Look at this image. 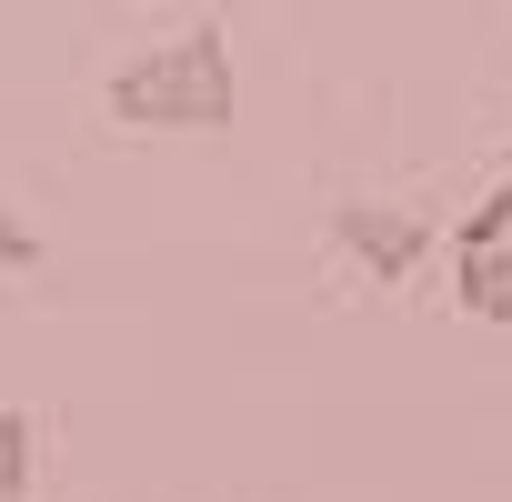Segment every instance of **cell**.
Here are the masks:
<instances>
[{
  "mask_svg": "<svg viewBox=\"0 0 512 502\" xmlns=\"http://www.w3.org/2000/svg\"><path fill=\"white\" fill-rule=\"evenodd\" d=\"M101 101H111L121 131H201V141L231 131V121H241V81H231V41H221V21L131 51V61L111 71Z\"/></svg>",
  "mask_w": 512,
  "mask_h": 502,
  "instance_id": "cell-1",
  "label": "cell"
},
{
  "mask_svg": "<svg viewBox=\"0 0 512 502\" xmlns=\"http://www.w3.org/2000/svg\"><path fill=\"white\" fill-rule=\"evenodd\" d=\"M502 241H512V181H492V191L452 221V251H502Z\"/></svg>",
  "mask_w": 512,
  "mask_h": 502,
  "instance_id": "cell-5",
  "label": "cell"
},
{
  "mask_svg": "<svg viewBox=\"0 0 512 502\" xmlns=\"http://www.w3.org/2000/svg\"><path fill=\"white\" fill-rule=\"evenodd\" d=\"M452 302L472 322H512V241L502 251H452Z\"/></svg>",
  "mask_w": 512,
  "mask_h": 502,
  "instance_id": "cell-3",
  "label": "cell"
},
{
  "mask_svg": "<svg viewBox=\"0 0 512 502\" xmlns=\"http://www.w3.org/2000/svg\"><path fill=\"white\" fill-rule=\"evenodd\" d=\"M0 272H41V231H31L11 201H0Z\"/></svg>",
  "mask_w": 512,
  "mask_h": 502,
  "instance_id": "cell-6",
  "label": "cell"
},
{
  "mask_svg": "<svg viewBox=\"0 0 512 502\" xmlns=\"http://www.w3.org/2000/svg\"><path fill=\"white\" fill-rule=\"evenodd\" d=\"M31 482H41V432L21 402H0V502H31Z\"/></svg>",
  "mask_w": 512,
  "mask_h": 502,
  "instance_id": "cell-4",
  "label": "cell"
},
{
  "mask_svg": "<svg viewBox=\"0 0 512 502\" xmlns=\"http://www.w3.org/2000/svg\"><path fill=\"white\" fill-rule=\"evenodd\" d=\"M332 241L362 262V282H412L432 262V221L402 211V201H342L332 211Z\"/></svg>",
  "mask_w": 512,
  "mask_h": 502,
  "instance_id": "cell-2",
  "label": "cell"
}]
</instances>
